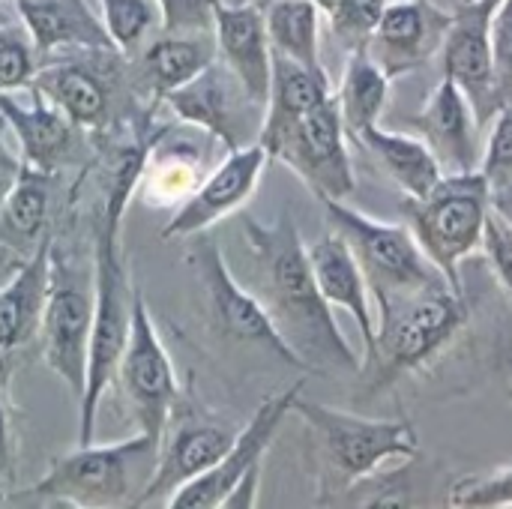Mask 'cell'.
Listing matches in <instances>:
<instances>
[{
	"label": "cell",
	"instance_id": "cell-48",
	"mask_svg": "<svg viewBox=\"0 0 512 509\" xmlns=\"http://www.w3.org/2000/svg\"><path fill=\"white\" fill-rule=\"evenodd\" d=\"M0 3H3V0H0Z\"/></svg>",
	"mask_w": 512,
	"mask_h": 509
},
{
	"label": "cell",
	"instance_id": "cell-37",
	"mask_svg": "<svg viewBox=\"0 0 512 509\" xmlns=\"http://www.w3.org/2000/svg\"><path fill=\"white\" fill-rule=\"evenodd\" d=\"M492 54H495V87L504 105V102H512V0H504L495 9Z\"/></svg>",
	"mask_w": 512,
	"mask_h": 509
},
{
	"label": "cell",
	"instance_id": "cell-25",
	"mask_svg": "<svg viewBox=\"0 0 512 509\" xmlns=\"http://www.w3.org/2000/svg\"><path fill=\"white\" fill-rule=\"evenodd\" d=\"M54 180L57 174H45L21 162L12 186L0 201V243L24 258L51 240Z\"/></svg>",
	"mask_w": 512,
	"mask_h": 509
},
{
	"label": "cell",
	"instance_id": "cell-9",
	"mask_svg": "<svg viewBox=\"0 0 512 509\" xmlns=\"http://www.w3.org/2000/svg\"><path fill=\"white\" fill-rule=\"evenodd\" d=\"M126 54L120 51H72L48 57L33 87L60 108L81 132L105 135L117 123V99L126 87Z\"/></svg>",
	"mask_w": 512,
	"mask_h": 509
},
{
	"label": "cell",
	"instance_id": "cell-31",
	"mask_svg": "<svg viewBox=\"0 0 512 509\" xmlns=\"http://www.w3.org/2000/svg\"><path fill=\"white\" fill-rule=\"evenodd\" d=\"M102 9V24L114 48L126 57H135L153 33L162 30V15L156 0H96Z\"/></svg>",
	"mask_w": 512,
	"mask_h": 509
},
{
	"label": "cell",
	"instance_id": "cell-41",
	"mask_svg": "<svg viewBox=\"0 0 512 509\" xmlns=\"http://www.w3.org/2000/svg\"><path fill=\"white\" fill-rule=\"evenodd\" d=\"M489 204L512 228V183L510 186H489Z\"/></svg>",
	"mask_w": 512,
	"mask_h": 509
},
{
	"label": "cell",
	"instance_id": "cell-2",
	"mask_svg": "<svg viewBox=\"0 0 512 509\" xmlns=\"http://www.w3.org/2000/svg\"><path fill=\"white\" fill-rule=\"evenodd\" d=\"M159 465V435L135 432L114 444H78L51 459L48 471L27 489L3 492L6 507L117 509L141 507Z\"/></svg>",
	"mask_w": 512,
	"mask_h": 509
},
{
	"label": "cell",
	"instance_id": "cell-15",
	"mask_svg": "<svg viewBox=\"0 0 512 509\" xmlns=\"http://www.w3.org/2000/svg\"><path fill=\"white\" fill-rule=\"evenodd\" d=\"M303 393V381H297L294 387L267 396L255 414L249 417V423L237 432L231 450L201 477L189 480L186 486H180L165 507L171 509H216L222 507V501L228 498V492L258 465H264V456L270 450V444L276 441L285 417L291 414L294 399Z\"/></svg>",
	"mask_w": 512,
	"mask_h": 509
},
{
	"label": "cell",
	"instance_id": "cell-10",
	"mask_svg": "<svg viewBox=\"0 0 512 509\" xmlns=\"http://www.w3.org/2000/svg\"><path fill=\"white\" fill-rule=\"evenodd\" d=\"M114 381L123 393V402L138 432L162 435L171 417V408L180 396V381L138 285L132 294L129 336L123 345Z\"/></svg>",
	"mask_w": 512,
	"mask_h": 509
},
{
	"label": "cell",
	"instance_id": "cell-33",
	"mask_svg": "<svg viewBox=\"0 0 512 509\" xmlns=\"http://www.w3.org/2000/svg\"><path fill=\"white\" fill-rule=\"evenodd\" d=\"M42 57L24 24H0V93H21L33 87Z\"/></svg>",
	"mask_w": 512,
	"mask_h": 509
},
{
	"label": "cell",
	"instance_id": "cell-28",
	"mask_svg": "<svg viewBox=\"0 0 512 509\" xmlns=\"http://www.w3.org/2000/svg\"><path fill=\"white\" fill-rule=\"evenodd\" d=\"M204 153L198 141H168V126L147 150L138 192L153 207H177L204 177Z\"/></svg>",
	"mask_w": 512,
	"mask_h": 509
},
{
	"label": "cell",
	"instance_id": "cell-43",
	"mask_svg": "<svg viewBox=\"0 0 512 509\" xmlns=\"http://www.w3.org/2000/svg\"><path fill=\"white\" fill-rule=\"evenodd\" d=\"M225 6H249V3H261V0H219Z\"/></svg>",
	"mask_w": 512,
	"mask_h": 509
},
{
	"label": "cell",
	"instance_id": "cell-8",
	"mask_svg": "<svg viewBox=\"0 0 512 509\" xmlns=\"http://www.w3.org/2000/svg\"><path fill=\"white\" fill-rule=\"evenodd\" d=\"M186 264L189 270L195 273L201 291H204V306H207V318H210V327L234 342V345H249V348H258L264 354H270L273 360H279L282 366H291L303 375H309V369L300 363V357L282 342V336L276 333L267 309L261 306V300L246 291L225 255H222V246L216 237H210V231L204 234H195L189 237V249H186Z\"/></svg>",
	"mask_w": 512,
	"mask_h": 509
},
{
	"label": "cell",
	"instance_id": "cell-45",
	"mask_svg": "<svg viewBox=\"0 0 512 509\" xmlns=\"http://www.w3.org/2000/svg\"><path fill=\"white\" fill-rule=\"evenodd\" d=\"M312 3H318L321 9H327V3H330V0H312Z\"/></svg>",
	"mask_w": 512,
	"mask_h": 509
},
{
	"label": "cell",
	"instance_id": "cell-34",
	"mask_svg": "<svg viewBox=\"0 0 512 509\" xmlns=\"http://www.w3.org/2000/svg\"><path fill=\"white\" fill-rule=\"evenodd\" d=\"M447 504L456 509H512V465L459 477L450 486Z\"/></svg>",
	"mask_w": 512,
	"mask_h": 509
},
{
	"label": "cell",
	"instance_id": "cell-6",
	"mask_svg": "<svg viewBox=\"0 0 512 509\" xmlns=\"http://www.w3.org/2000/svg\"><path fill=\"white\" fill-rule=\"evenodd\" d=\"M321 207L330 228L348 243L369 282L375 318L396 300H405L426 288L450 285L444 273L420 249L408 225H387L369 219L366 213L348 207L345 201H321Z\"/></svg>",
	"mask_w": 512,
	"mask_h": 509
},
{
	"label": "cell",
	"instance_id": "cell-19",
	"mask_svg": "<svg viewBox=\"0 0 512 509\" xmlns=\"http://www.w3.org/2000/svg\"><path fill=\"white\" fill-rule=\"evenodd\" d=\"M408 126L426 147L435 153L444 174H468L480 171L483 162V141L480 123L468 102V96L450 81L441 78L432 93L426 96L423 108L408 117Z\"/></svg>",
	"mask_w": 512,
	"mask_h": 509
},
{
	"label": "cell",
	"instance_id": "cell-11",
	"mask_svg": "<svg viewBox=\"0 0 512 509\" xmlns=\"http://www.w3.org/2000/svg\"><path fill=\"white\" fill-rule=\"evenodd\" d=\"M348 141L336 96H330L285 129L267 153L291 168L318 201H345L357 189Z\"/></svg>",
	"mask_w": 512,
	"mask_h": 509
},
{
	"label": "cell",
	"instance_id": "cell-35",
	"mask_svg": "<svg viewBox=\"0 0 512 509\" xmlns=\"http://www.w3.org/2000/svg\"><path fill=\"white\" fill-rule=\"evenodd\" d=\"M492 132L483 144L480 171L489 186H510L512 183V102H504L492 117Z\"/></svg>",
	"mask_w": 512,
	"mask_h": 509
},
{
	"label": "cell",
	"instance_id": "cell-22",
	"mask_svg": "<svg viewBox=\"0 0 512 509\" xmlns=\"http://www.w3.org/2000/svg\"><path fill=\"white\" fill-rule=\"evenodd\" d=\"M42 60L72 51H117L87 0H12Z\"/></svg>",
	"mask_w": 512,
	"mask_h": 509
},
{
	"label": "cell",
	"instance_id": "cell-12",
	"mask_svg": "<svg viewBox=\"0 0 512 509\" xmlns=\"http://www.w3.org/2000/svg\"><path fill=\"white\" fill-rule=\"evenodd\" d=\"M162 102L171 108L177 123L201 129L225 150L255 144L261 135L264 105L249 96L240 78L219 57L189 84L171 90Z\"/></svg>",
	"mask_w": 512,
	"mask_h": 509
},
{
	"label": "cell",
	"instance_id": "cell-42",
	"mask_svg": "<svg viewBox=\"0 0 512 509\" xmlns=\"http://www.w3.org/2000/svg\"><path fill=\"white\" fill-rule=\"evenodd\" d=\"M24 261H27L24 255H18V252H15V249H9L6 243H0V285H3V282H6V279H9L21 264H24Z\"/></svg>",
	"mask_w": 512,
	"mask_h": 509
},
{
	"label": "cell",
	"instance_id": "cell-16",
	"mask_svg": "<svg viewBox=\"0 0 512 509\" xmlns=\"http://www.w3.org/2000/svg\"><path fill=\"white\" fill-rule=\"evenodd\" d=\"M495 3L459 0L453 9L450 30L441 45L444 78H450L471 102L477 123L486 129L501 108L495 87V54H492V18Z\"/></svg>",
	"mask_w": 512,
	"mask_h": 509
},
{
	"label": "cell",
	"instance_id": "cell-24",
	"mask_svg": "<svg viewBox=\"0 0 512 509\" xmlns=\"http://www.w3.org/2000/svg\"><path fill=\"white\" fill-rule=\"evenodd\" d=\"M309 264H312V273H315V282H318V291L324 294V300L336 309H345L354 318V324L363 336V357H369L375 348L378 318H375V300H372L369 282H366L354 252L330 228V234H324L321 240H315L309 246Z\"/></svg>",
	"mask_w": 512,
	"mask_h": 509
},
{
	"label": "cell",
	"instance_id": "cell-21",
	"mask_svg": "<svg viewBox=\"0 0 512 509\" xmlns=\"http://www.w3.org/2000/svg\"><path fill=\"white\" fill-rule=\"evenodd\" d=\"M213 39H216L219 60L240 78V84L249 90V96L267 108L270 75H273V48L267 39L261 3H249V6L216 3Z\"/></svg>",
	"mask_w": 512,
	"mask_h": 509
},
{
	"label": "cell",
	"instance_id": "cell-23",
	"mask_svg": "<svg viewBox=\"0 0 512 509\" xmlns=\"http://www.w3.org/2000/svg\"><path fill=\"white\" fill-rule=\"evenodd\" d=\"M219 57L213 33H171L159 30L147 39V45L129 57L132 87L135 93H147L150 102H162L171 90L189 84Z\"/></svg>",
	"mask_w": 512,
	"mask_h": 509
},
{
	"label": "cell",
	"instance_id": "cell-44",
	"mask_svg": "<svg viewBox=\"0 0 512 509\" xmlns=\"http://www.w3.org/2000/svg\"><path fill=\"white\" fill-rule=\"evenodd\" d=\"M507 393H510V402H512V360H510V366H507Z\"/></svg>",
	"mask_w": 512,
	"mask_h": 509
},
{
	"label": "cell",
	"instance_id": "cell-32",
	"mask_svg": "<svg viewBox=\"0 0 512 509\" xmlns=\"http://www.w3.org/2000/svg\"><path fill=\"white\" fill-rule=\"evenodd\" d=\"M390 0H330L324 15L330 21L333 39L351 54L366 51Z\"/></svg>",
	"mask_w": 512,
	"mask_h": 509
},
{
	"label": "cell",
	"instance_id": "cell-1",
	"mask_svg": "<svg viewBox=\"0 0 512 509\" xmlns=\"http://www.w3.org/2000/svg\"><path fill=\"white\" fill-rule=\"evenodd\" d=\"M243 237L255 264V297L300 363L312 375L360 372L363 354L348 345L333 318V306L318 291L309 246L294 216L288 210L273 222L243 216Z\"/></svg>",
	"mask_w": 512,
	"mask_h": 509
},
{
	"label": "cell",
	"instance_id": "cell-36",
	"mask_svg": "<svg viewBox=\"0 0 512 509\" xmlns=\"http://www.w3.org/2000/svg\"><path fill=\"white\" fill-rule=\"evenodd\" d=\"M219 0H156L162 30L171 33H213V12Z\"/></svg>",
	"mask_w": 512,
	"mask_h": 509
},
{
	"label": "cell",
	"instance_id": "cell-17",
	"mask_svg": "<svg viewBox=\"0 0 512 509\" xmlns=\"http://www.w3.org/2000/svg\"><path fill=\"white\" fill-rule=\"evenodd\" d=\"M51 240L0 285V384L6 387L42 351Z\"/></svg>",
	"mask_w": 512,
	"mask_h": 509
},
{
	"label": "cell",
	"instance_id": "cell-20",
	"mask_svg": "<svg viewBox=\"0 0 512 509\" xmlns=\"http://www.w3.org/2000/svg\"><path fill=\"white\" fill-rule=\"evenodd\" d=\"M0 117L9 129V138L18 144L24 165L45 174H60L78 156L81 129L42 93L30 90L27 102H21L15 93H0Z\"/></svg>",
	"mask_w": 512,
	"mask_h": 509
},
{
	"label": "cell",
	"instance_id": "cell-7",
	"mask_svg": "<svg viewBox=\"0 0 512 509\" xmlns=\"http://www.w3.org/2000/svg\"><path fill=\"white\" fill-rule=\"evenodd\" d=\"M93 258L81 261L78 255L63 252L51 240L48 261V300L42 318V360L66 384V390L81 399L87 381V354L93 330Z\"/></svg>",
	"mask_w": 512,
	"mask_h": 509
},
{
	"label": "cell",
	"instance_id": "cell-18",
	"mask_svg": "<svg viewBox=\"0 0 512 509\" xmlns=\"http://www.w3.org/2000/svg\"><path fill=\"white\" fill-rule=\"evenodd\" d=\"M450 21L453 12L432 0H390L366 51L390 81L405 78L441 54Z\"/></svg>",
	"mask_w": 512,
	"mask_h": 509
},
{
	"label": "cell",
	"instance_id": "cell-30",
	"mask_svg": "<svg viewBox=\"0 0 512 509\" xmlns=\"http://www.w3.org/2000/svg\"><path fill=\"white\" fill-rule=\"evenodd\" d=\"M264 27L273 54L297 60L309 69H324L321 60V15L324 9L312 0H267Z\"/></svg>",
	"mask_w": 512,
	"mask_h": 509
},
{
	"label": "cell",
	"instance_id": "cell-4",
	"mask_svg": "<svg viewBox=\"0 0 512 509\" xmlns=\"http://www.w3.org/2000/svg\"><path fill=\"white\" fill-rule=\"evenodd\" d=\"M471 324L468 294L453 285L417 291L378 312L375 348L363 357L366 393L393 390L402 378L423 372Z\"/></svg>",
	"mask_w": 512,
	"mask_h": 509
},
{
	"label": "cell",
	"instance_id": "cell-27",
	"mask_svg": "<svg viewBox=\"0 0 512 509\" xmlns=\"http://www.w3.org/2000/svg\"><path fill=\"white\" fill-rule=\"evenodd\" d=\"M354 141L366 153H372L378 168L405 192V198H423L444 177L435 153L417 135L390 132L381 123H375L366 132H360Z\"/></svg>",
	"mask_w": 512,
	"mask_h": 509
},
{
	"label": "cell",
	"instance_id": "cell-39",
	"mask_svg": "<svg viewBox=\"0 0 512 509\" xmlns=\"http://www.w3.org/2000/svg\"><path fill=\"white\" fill-rule=\"evenodd\" d=\"M18 471V438H15V411L9 402V387L0 384V495L9 492V483Z\"/></svg>",
	"mask_w": 512,
	"mask_h": 509
},
{
	"label": "cell",
	"instance_id": "cell-26",
	"mask_svg": "<svg viewBox=\"0 0 512 509\" xmlns=\"http://www.w3.org/2000/svg\"><path fill=\"white\" fill-rule=\"evenodd\" d=\"M333 96L327 69H309L297 60L273 54V75H270V96L264 108V123L258 144L267 150L285 129H291L303 114Z\"/></svg>",
	"mask_w": 512,
	"mask_h": 509
},
{
	"label": "cell",
	"instance_id": "cell-38",
	"mask_svg": "<svg viewBox=\"0 0 512 509\" xmlns=\"http://www.w3.org/2000/svg\"><path fill=\"white\" fill-rule=\"evenodd\" d=\"M480 249L486 252L489 267H492L498 285L510 294L512 300V228L495 210H489L486 231H483V246Z\"/></svg>",
	"mask_w": 512,
	"mask_h": 509
},
{
	"label": "cell",
	"instance_id": "cell-14",
	"mask_svg": "<svg viewBox=\"0 0 512 509\" xmlns=\"http://www.w3.org/2000/svg\"><path fill=\"white\" fill-rule=\"evenodd\" d=\"M270 162V153L258 141L240 150H228V156L213 165L201 177V183L171 210L168 222L159 231L162 240H189L240 213L255 198Z\"/></svg>",
	"mask_w": 512,
	"mask_h": 509
},
{
	"label": "cell",
	"instance_id": "cell-40",
	"mask_svg": "<svg viewBox=\"0 0 512 509\" xmlns=\"http://www.w3.org/2000/svg\"><path fill=\"white\" fill-rule=\"evenodd\" d=\"M18 168H21V156H15V150L9 147V129L0 117V201L6 195V189L12 186Z\"/></svg>",
	"mask_w": 512,
	"mask_h": 509
},
{
	"label": "cell",
	"instance_id": "cell-3",
	"mask_svg": "<svg viewBox=\"0 0 512 509\" xmlns=\"http://www.w3.org/2000/svg\"><path fill=\"white\" fill-rule=\"evenodd\" d=\"M291 414H297L312 435V450L321 468L318 504L342 501L357 486L378 480L384 465L414 462L420 453V438L408 420L360 417L303 399V393L294 399Z\"/></svg>",
	"mask_w": 512,
	"mask_h": 509
},
{
	"label": "cell",
	"instance_id": "cell-13",
	"mask_svg": "<svg viewBox=\"0 0 512 509\" xmlns=\"http://www.w3.org/2000/svg\"><path fill=\"white\" fill-rule=\"evenodd\" d=\"M237 426L213 417L201 408H195V402H186L183 408H171V417L159 435V465H156V477L147 486L141 507L150 504H168V498L186 486L189 480L201 477L204 471H210L234 444L237 438Z\"/></svg>",
	"mask_w": 512,
	"mask_h": 509
},
{
	"label": "cell",
	"instance_id": "cell-46",
	"mask_svg": "<svg viewBox=\"0 0 512 509\" xmlns=\"http://www.w3.org/2000/svg\"><path fill=\"white\" fill-rule=\"evenodd\" d=\"M489 3H495V6H501V3H504V0H489Z\"/></svg>",
	"mask_w": 512,
	"mask_h": 509
},
{
	"label": "cell",
	"instance_id": "cell-29",
	"mask_svg": "<svg viewBox=\"0 0 512 509\" xmlns=\"http://www.w3.org/2000/svg\"><path fill=\"white\" fill-rule=\"evenodd\" d=\"M390 84L393 81L375 63V57L369 51L348 54L342 84L333 96H336V105H339V114H342V123H345V132L351 141L381 120L387 99H390Z\"/></svg>",
	"mask_w": 512,
	"mask_h": 509
},
{
	"label": "cell",
	"instance_id": "cell-5",
	"mask_svg": "<svg viewBox=\"0 0 512 509\" xmlns=\"http://www.w3.org/2000/svg\"><path fill=\"white\" fill-rule=\"evenodd\" d=\"M489 210V180L483 171L444 174L423 198H402L408 231L444 279L459 291H465V258L483 246Z\"/></svg>",
	"mask_w": 512,
	"mask_h": 509
},
{
	"label": "cell",
	"instance_id": "cell-47",
	"mask_svg": "<svg viewBox=\"0 0 512 509\" xmlns=\"http://www.w3.org/2000/svg\"><path fill=\"white\" fill-rule=\"evenodd\" d=\"M3 21H6V15H3V12H0V24H3Z\"/></svg>",
	"mask_w": 512,
	"mask_h": 509
}]
</instances>
